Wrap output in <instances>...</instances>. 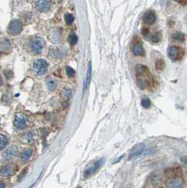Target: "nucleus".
Here are the masks:
<instances>
[{
	"instance_id": "13",
	"label": "nucleus",
	"mask_w": 187,
	"mask_h": 188,
	"mask_svg": "<svg viewBox=\"0 0 187 188\" xmlns=\"http://www.w3.org/2000/svg\"><path fill=\"white\" fill-rule=\"evenodd\" d=\"M156 21V15L155 12L153 11H146L143 17V21L146 24L152 25Z\"/></svg>"
},
{
	"instance_id": "20",
	"label": "nucleus",
	"mask_w": 187,
	"mask_h": 188,
	"mask_svg": "<svg viewBox=\"0 0 187 188\" xmlns=\"http://www.w3.org/2000/svg\"><path fill=\"white\" fill-rule=\"evenodd\" d=\"M172 38L178 42H184L185 40V35L181 32H176L172 35Z\"/></svg>"
},
{
	"instance_id": "14",
	"label": "nucleus",
	"mask_w": 187,
	"mask_h": 188,
	"mask_svg": "<svg viewBox=\"0 0 187 188\" xmlns=\"http://www.w3.org/2000/svg\"><path fill=\"white\" fill-rule=\"evenodd\" d=\"M182 186H183V182L181 179V177L172 179L167 184V187H182Z\"/></svg>"
},
{
	"instance_id": "12",
	"label": "nucleus",
	"mask_w": 187,
	"mask_h": 188,
	"mask_svg": "<svg viewBox=\"0 0 187 188\" xmlns=\"http://www.w3.org/2000/svg\"><path fill=\"white\" fill-rule=\"evenodd\" d=\"M18 149L17 146H12L11 147L9 148L4 153V158L6 160H12L13 158H14L15 157H16L18 156Z\"/></svg>"
},
{
	"instance_id": "9",
	"label": "nucleus",
	"mask_w": 187,
	"mask_h": 188,
	"mask_svg": "<svg viewBox=\"0 0 187 188\" xmlns=\"http://www.w3.org/2000/svg\"><path fill=\"white\" fill-rule=\"evenodd\" d=\"M35 7L40 12H47L50 9L49 0H37L35 3Z\"/></svg>"
},
{
	"instance_id": "29",
	"label": "nucleus",
	"mask_w": 187,
	"mask_h": 188,
	"mask_svg": "<svg viewBox=\"0 0 187 188\" xmlns=\"http://www.w3.org/2000/svg\"><path fill=\"white\" fill-rule=\"evenodd\" d=\"M66 71H67V76H68L69 78L73 77V76L75 75V71H74V69H72L70 67H67Z\"/></svg>"
},
{
	"instance_id": "15",
	"label": "nucleus",
	"mask_w": 187,
	"mask_h": 188,
	"mask_svg": "<svg viewBox=\"0 0 187 188\" xmlns=\"http://www.w3.org/2000/svg\"><path fill=\"white\" fill-rule=\"evenodd\" d=\"M49 39L54 43H59L61 40V33L58 30H54L50 32Z\"/></svg>"
},
{
	"instance_id": "2",
	"label": "nucleus",
	"mask_w": 187,
	"mask_h": 188,
	"mask_svg": "<svg viewBox=\"0 0 187 188\" xmlns=\"http://www.w3.org/2000/svg\"><path fill=\"white\" fill-rule=\"evenodd\" d=\"M48 64L43 59H38L33 63V71L38 76H43L47 71Z\"/></svg>"
},
{
	"instance_id": "7",
	"label": "nucleus",
	"mask_w": 187,
	"mask_h": 188,
	"mask_svg": "<svg viewBox=\"0 0 187 188\" xmlns=\"http://www.w3.org/2000/svg\"><path fill=\"white\" fill-rule=\"evenodd\" d=\"M168 57L173 61H176L182 59L183 57V52L180 48L176 46L169 47L167 50Z\"/></svg>"
},
{
	"instance_id": "19",
	"label": "nucleus",
	"mask_w": 187,
	"mask_h": 188,
	"mask_svg": "<svg viewBox=\"0 0 187 188\" xmlns=\"http://www.w3.org/2000/svg\"><path fill=\"white\" fill-rule=\"evenodd\" d=\"M22 142L25 144H30L32 142H34L35 140V137H34V134H33V132H26V134L23 135L22 136Z\"/></svg>"
},
{
	"instance_id": "34",
	"label": "nucleus",
	"mask_w": 187,
	"mask_h": 188,
	"mask_svg": "<svg viewBox=\"0 0 187 188\" xmlns=\"http://www.w3.org/2000/svg\"><path fill=\"white\" fill-rule=\"evenodd\" d=\"M175 1H177V2H179L180 4H183V1H186V0H174Z\"/></svg>"
},
{
	"instance_id": "11",
	"label": "nucleus",
	"mask_w": 187,
	"mask_h": 188,
	"mask_svg": "<svg viewBox=\"0 0 187 188\" xmlns=\"http://www.w3.org/2000/svg\"><path fill=\"white\" fill-rule=\"evenodd\" d=\"M16 168L13 164H7L0 168V174L4 176L12 175L15 173Z\"/></svg>"
},
{
	"instance_id": "21",
	"label": "nucleus",
	"mask_w": 187,
	"mask_h": 188,
	"mask_svg": "<svg viewBox=\"0 0 187 188\" xmlns=\"http://www.w3.org/2000/svg\"><path fill=\"white\" fill-rule=\"evenodd\" d=\"M9 141L4 135L0 134V151L4 149L8 145Z\"/></svg>"
},
{
	"instance_id": "5",
	"label": "nucleus",
	"mask_w": 187,
	"mask_h": 188,
	"mask_svg": "<svg viewBox=\"0 0 187 188\" xmlns=\"http://www.w3.org/2000/svg\"><path fill=\"white\" fill-rule=\"evenodd\" d=\"M105 158H102L100 159L97 160L95 163L93 164L92 165H90V167L87 168L84 172V177H90L91 175H93V174L96 173L100 168H101L102 165L105 164Z\"/></svg>"
},
{
	"instance_id": "4",
	"label": "nucleus",
	"mask_w": 187,
	"mask_h": 188,
	"mask_svg": "<svg viewBox=\"0 0 187 188\" xmlns=\"http://www.w3.org/2000/svg\"><path fill=\"white\" fill-rule=\"evenodd\" d=\"M28 120L26 116H25L24 115L21 114V113H17L15 115L14 124V127L17 130H22L26 129L28 126Z\"/></svg>"
},
{
	"instance_id": "30",
	"label": "nucleus",
	"mask_w": 187,
	"mask_h": 188,
	"mask_svg": "<svg viewBox=\"0 0 187 188\" xmlns=\"http://www.w3.org/2000/svg\"><path fill=\"white\" fill-rule=\"evenodd\" d=\"M155 151V149L154 147H149L147 148V149L144 151V152L142 153L143 155H150V154H154Z\"/></svg>"
},
{
	"instance_id": "3",
	"label": "nucleus",
	"mask_w": 187,
	"mask_h": 188,
	"mask_svg": "<svg viewBox=\"0 0 187 188\" xmlns=\"http://www.w3.org/2000/svg\"><path fill=\"white\" fill-rule=\"evenodd\" d=\"M44 45H45L44 40L40 37L33 38L30 42V50L36 55L42 53L44 49Z\"/></svg>"
},
{
	"instance_id": "33",
	"label": "nucleus",
	"mask_w": 187,
	"mask_h": 188,
	"mask_svg": "<svg viewBox=\"0 0 187 188\" xmlns=\"http://www.w3.org/2000/svg\"><path fill=\"white\" fill-rule=\"evenodd\" d=\"M5 186V183H3V182H0V187H4Z\"/></svg>"
},
{
	"instance_id": "32",
	"label": "nucleus",
	"mask_w": 187,
	"mask_h": 188,
	"mask_svg": "<svg viewBox=\"0 0 187 188\" xmlns=\"http://www.w3.org/2000/svg\"><path fill=\"white\" fill-rule=\"evenodd\" d=\"M142 33L144 35V36H146V35L148 34V33H149V30H147V28H144V30H143Z\"/></svg>"
},
{
	"instance_id": "35",
	"label": "nucleus",
	"mask_w": 187,
	"mask_h": 188,
	"mask_svg": "<svg viewBox=\"0 0 187 188\" xmlns=\"http://www.w3.org/2000/svg\"><path fill=\"white\" fill-rule=\"evenodd\" d=\"M3 84V79H2V77H1V76L0 75V86H2Z\"/></svg>"
},
{
	"instance_id": "6",
	"label": "nucleus",
	"mask_w": 187,
	"mask_h": 188,
	"mask_svg": "<svg viewBox=\"0 0 187 188\" xmlns=\"http://www.w3.org/2000/svg\"><path fill=\"white\" fill-rule=\"evenodd\" d=\"M23 30V25L20 21L14 20L9 23L8 26V31L9 34L11 36H16L21 33Z\"/></svg>"
},
{
	"instance_id": "26",
	"label": "nucleus",
	"mask_w": 187,
	"mask_h": 188,
	"mask_svg": "<svg viewBox=\"0 0 187 188\" xmlns=\"http://www.w3.org/2000/svg\"><path fill=\"white\" fill-rule=\"evenodd\" d=\"M78 42V37L74 33H71L69 36H68V42L71 44V45H74Z\"/></svg>"
},
{
	"instance_id": "31",
	"label": "nucleus",
	"mask_w": 187,
	"mask_h": 188,
	"mask_svg": "<svg viewBox=\"0 0 187 188\" xmlns=\"http://www.w3.org/2000/svg\"><path fill=\"white\" fill-rule=\"evenodd\" d=\"M65 95H67V97L70 96V95H71V90H69V89H68V90H66Z\"/></svg>"
},
{
	"instance_id": "22",
	"label": "nucleus",
	"mask_w": 187,
	"mask_h": 188,
	"mask_svg": "<svg viewBox=\"0 0 187 188\" xmlns=\"http://www.w3.org/2000/svg\"><path fill=\"white\" fill-rule=\"evenodd\" d=\"M165 62L163 60H159L155 62V69L157 71H163L165 68Z\"/></svg>"
},
{
	"instance_id": "23",
	"label": "nucleus",
	"mask_w": 187,
	"mask_h": 188,
	"mask_svg": "<svg viewBox=\"0 0 187 188\" xmlns=\"http://www.w3.org/2000/svg\"><path fill=\"white\" fill-rule=\"evenodd\" d=\"M47 86L50 91H54L56 89L57 83L54 79H48L47 80Z\"/></svg>"
},
{
	"instance_id": "27",
	"label": "nucleus",
	"mask_w": 187,
	"mask_h": 188,
	"mask_svg": "<svg viewBox=\"0 0 187 188\" xmlns=\"http://www.w3.org/2000/svg\"><path fill=\"white\" fill-rule=\"evenodd\" d=\"M65 21L67 24L71 25V23L74 22V17L72 14H67L65 15Z\"/></svg>"
},
{
	"instance_id": "17",
	"label": "nucleus",
	"mask_w": 187,
	"mask_h": 188,
	"mask_svg": "<svg viewBox=\"0 0 187 188\" xmlns=\"http://www.w3.org/2000/svg\"><path fill=\"white\" fill-rule=\"evenodd\" d=\"M33 149H26L21 154V156H20V158H21V160L23 162H26V161H28L30 158H31L32 155H33Z\"/></svg>"
},
{
	"instance_id": "8",
	"label": "nucleus",
	"mask_w": 187,
	"mask_h": 188,
	"mask_svg": "<svg viewBox=\"0 0 187 188\" xmlns=\"http://www.w3.org/2000/svg\"><path fill=\"white\" fill-rule=\"evenodd\" d=\"M146 146L144 143L138 144H136L134 147L131 149V152H130L129 155H128V160L131 159V158L136 157L138 156L141 155L144 151L145 150Z\"/></svg>"
},
{
	"instance_id": "16",
	"label": "nucleus",
	"mask_w": 187,
	"mask_h": 188,
	"mask_svg": "<svg viewBox=\"0 0 187 188\" xmlns=\"http://www.w3.org/2000/svg\"><path fill=\"white\" fill-rule=\"evenodd\" d=\"M132 52L136 56H143L145 54L144 47L141 44H136L134 45L132 48Z\"/></svg>"
},
{
	"instance_id": "18",
	"label": "nucleus",
	"mask_w": 187,
	"mask_h": 188,
	"mask_svg": "<svg viewBox=\"0 0 187 188\" xmlns=\"http://www.w3.org/2000/svg\"><path fill=\"white\" fill-rule=\"evenodd\" d=\"M91 74H92V64H91V62H90L88 64V69L87 74H86V81H85V83H84L85 90H87L88 88L89 87V85H90V79H91Z\"/></svg>"
},
{
	"instance_id": "24",
	"label": "nucleus",
	"mask_w": 187,
	"mask_h": 188,
	"mask_svg": "<svg viewBox=\"0 0 187 188\" xmlns=\"http://www.w3.org/2000/svg\"><path fill=\"white\" fill-rule=\"evenodd\" d=\"M161 38H162L161 33H159V32H155V33H154L153 35H152L151 37H150V40H151V41L153 42L157 43V42H160Z\"/></svg>"
},
{
	"instance_id": "28",
	"label": "nucleus",
	"mask_w": 187,
	"mask_h": 188,
	"mask_svg": "<svg viewBox=\"0 0 187 188\" xmlns=\"http://www.w3.org/2000/svg\"><path fill=\"white\" fill-rule=\"evenodd\" d=\"M150 105H151V103H150V101L147 98H144L141 101V105H142L144 108H148L150 107Z\"/></svg>"
},
{
	"instance_id": "10",
	"label": "nucleus",
	"mask_w": 187,
	"mask_h": 188,
	"mask_svg": "<svg viewBox=\"0 0 187 188\" xmlns=\"http://www.w3.org/2000/svg\"><path fill=\"white\" fill-rule=\"evenodd\" d=\"M66 53L67 50L64 48H53L49 50V56L53 59L62 58Z\"/></svg>"
},
{
	"instance_id": "25",
	"label": "nucleus",
	"mask_w": 187,
	"mask_h": 188,
	"mask_svg": "<svg viewBox=\"0 0 187 188\" xmlns=\"http://www.w3.org/2000/svg\"><path fill=\"white\" fill-rule=\"evenodd\" d=\"M0 48L3 50H8L11 48V45L7 40H2V41L0 42Z\"/></svg>"
},
{
	"instance_id": "1",
	"label": "nucleus",
	"mask_w": 187,
	"mask_h": 188,
	"mask_svg": "<svg viewBox=\"0 0 187 188\" xmlns=\"http://www.w3.org/2000/svg\"><path fill=\"white\" fill-rule=\"evenodd\" d=\"M136 75V84L141 89H145L150 83L149 69L143 64H136L135 67Z\"/></svg>"
}]
</instances>
